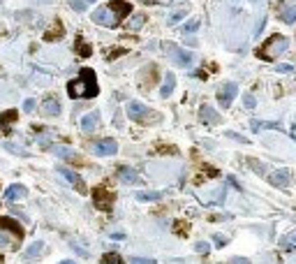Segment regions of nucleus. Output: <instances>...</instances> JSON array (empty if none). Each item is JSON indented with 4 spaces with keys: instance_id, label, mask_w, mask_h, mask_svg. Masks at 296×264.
<instances>
[{
    "instance_id": "1",
    "label": "nucleus",
    "mask_w": 296,
    "mask_h": 264,
    "mask_svg": "<svg viewBox=\"0 0 296 264\" xmlns=\"http://www.w3.org/2000/svg\"><path fill=\"white\" fill-rule=\"evenodd\" d=\"M98 93H99L98 76H95V72L91 68H81L79 76L67 83V95L72 100H88V98H95Z\"/></svg>"
},
{
    "instance_id": "12",
    "label": "nucleus",
    "mask_w": 296,
    "mask_h": 264,
    "mask_svg": "<svg viewBox=\"0 0 296 264\" xmlns=\"http://www.w3.org/2000/svg\"><path fill=\"white\" fill-rule=\"evenodd\" d=\"M199 118H201L206 125H218V123H220V113L215 112L213 107L204 105L201 109H199Z\"/></svg>"
},
{
    "instance_id": "9",
    "label": "nucleus",
    "mask_w": 296,
    "mask_h": 264,
    "mask_svg": "<svg viewBox=\"0 0 296 264\" xmlns=\"http://www.w3.org/2000/svg\"><path fill=\"white\" fill-rule=\"evenodd\" d=\"M167 49H169V51H171V53H174L176 63H178L181 68H190V65H192V61H195V56H192L190 51H185V49H178V46H174V44H169Z\"/></svg>"
},
{
    "instance_id": "37",
    "label": "nucleus",
    "mask_w": 296,
    "mask_h": 264,
    "mask_svg": "<svg viewBox=\"0 0 296 264\" xmlns=\"http://www.w3.org/2000/svg\"><path fill=\"white\" fill-rule=\"evenodd\" d=\"M231 264H250V260H245V257H231Z\"/></svg>"
},
{
    "instance_id": "44",
    "label": "nucleus",
    "mask_w": 296,
    "mask_h": 264,
    "mask_svg": "<svg viewBox=\"0 0 296 264\" xmlns=\"http://www.w3.org/2000/svg\"><path fill=\"white\" fill-rule=\"evenodd\" d=\"M88 2H95V0H88Z\"/></svg>"
},
{
    "instance_id": "19",
    "label": "nucleus",
    "mask_w": 296,
    "mask_h": 264,
    "mask_svg": "<svg viewBox=\"0 0 296 264\" xmlns=\"http://www.w3.org/2000/svg\"><path fill=\"white\" fill-rule=\"evenodd\" d=\"M118 179H121L123 183H139L137 172L130 169V167H121V169H118Z\"/></svg>"
},
{
    "instance_id": "31",
    "label": "nucleus",
    "mask_w": 296,
    "mask_h": 264,
    "mask_svg": "<svg viewBox=\"0 0 296 264\" xmlns=\"http://www.w3.org/2000/svg\"><path fill=\"white\" fill-rule=\"evenodd\" d=\"M69 7H72V9H76V12H84L86 2H84V0H69Z\"/></svg>"
},
{
    "instance_id": "39",
    "label": "nucleus",
    "mask_w": 296,
    "mask_h": 264,
    "mask_svg": "<svg viewBox=\"0 0 296 264\" xmlns=\"http://www.w3.org/2000/svg\"><path fill=\"white\" fill-rule=\"evenodd\" d=\"M215 243H218V246H225V243H227V239H225V236H220V234H215Z\"/></svg>"
},
{
    "instance_id": "13",
    "label": "nucleus",
    "mask_w": 296,
    "mask_h": 264,
    "mask_svg": "<svg viewBox=\"0 0 296 264\" xmlns=\"http://www.w3.org/2000/svg\"><path fill=\"white\" fill-rule=\"evenodd\" d=\"M289 179H292V174H289L287 169H278V172L268 174V183L275 186V188H285V186L289 183Z\"/></svg>"
},
{
    "instance_id": "3",
    "label": "nucleus",
    "mask_w": 296,
    "mask_h": 264,
    "mask_svg": "<svg viewBox=\"0 0 296 264\" xmlns=\"http://www.w3.org/2000/svg\"><path fill=\"white\" fill-rule=\"evenodd\" d=\"M128 116L132 118L134 123H148L153 118V121H158L160 116L155 112H151L146 105H141V102H130L128 105Z\"/></svg>"
},
{
    "instance_id": "15",
    "label": "nucleus",
    "mask_w": 296,
    "mask_h": 264,
    "mask_svg": "<svg viewBox=\"0 0 296 264\" xmlns=\"http://www.w3.org/2000/svg\"><path fill=\"white\" fill-rule=\"evenodd\" d=\"M53 153H56L61 160H67V162H84V160L79 158V155H76L72 149H65V146H56V149H53Z\"/></svg>"
},
{
    "instance_id": "11",
    "label": "nucleus",
    "mask_w": 296,
    "mask_h": 264,
    "mask_svg": "<svg viewBox=\"0 0 296 264\" xmlns=\"http://www.w3.org/2000/svg\"><path fill=\"white\" fill-rule=\"evenodd\" d=\"M0 229H9L16 239H23V227L16 223L14 218H7V216H0Z\"/></svg>"
},
{
    "instance_id": "20",
    "label": "nucleus",
    "mask_w": 296,
    "mask_h": 264,
    "mask_svg": "<svg viewBox=\"0 0 296 264\" xmlns=\"http://www.w3.org/2000/svg\"><path fill=\"white\" fill-rule=\"evenodd\" d=\"M63 35H65V31H63V23L56 21L51 28H49V33H44V39H46V42H53V39H61Z\"/></svg>"
},
{
    "instance_id": "2",
    "label": "nucleus",
    "mask_w": 296,
    "mask_h": 264,
    "mask_svg": "<svg viewBox=\"0 0 296 264\" xmlns=\"http://www.w3.org/2000/svg\"><path fill=\"white\" fill-rule=\"evenodd\" d=\"M287 49V38H282V35H271L268 42H264V46L259 49V58H264V61H273L278 58L282 51Z\"/></svg>"
},
{
    "instance_id": "30",
    "label": "nucleus",
    "mask_w": 296,
    "mask_h": 264,
    "mask_svg": "<svg viewBox=\"0 0 296 264\" xmlns=\"http://www.w3.org/2000/svg\"><path fill=\"white\" fill-rule=\"evenodd\" d=\"M144 21H146V16H144V14H137L134 19H132V23H130V28H132V31H137V28H139V26H141Z\"/></svg>"
},
{
    "instance_id": "4",
    "label": "nucleus",
    "mask_w": 296,
    "mask_h": 264,
    "mask_svg": "<svg viewBox=\"0 0 296 264\" xmlns=\"http://www.w3.org/2000/svg\"><path fill=\"white\" fill-rule=\"evenodd\" d=\"M93 204L99 211H111L114 206V192L106 188H93Z\"/></svg>"
},
{
    "instance_id": "21",
    "label": "nucleus",
    "mask_w": 296,
    "mask_h": 264,
    "mask_svg": "<svg viewBox=\"0 0 296 264\" xmlns=\"http://www.w3.org/2000/svg\"><path fill=\"white\" fill-rule=\"evenodd\" d=\"M16 118H19V112H16V109L2 112V113H0V128H5V130H7V125H9V123H14Z\"/></svg>"
},
{
    "instance_id": "10",
    "label": "nucleus",
    "mask_w": 296,
    "mask_h": 264,
    "mask_svg": "<svg viewBox=\"0 0 296 264\" xmlns=\"http://www.w3.org/2000/svg\"><path fill=\"white\" fill-rule=\"evenodd\" d=\"M58 174H61V176H65V179H67V181L72 183V186H74V188L79 190V192H86V183H84V179H81V176H79L76 172L67 169V167H58Z\"/></svg>"
},
{
    "instance_id": "5",
    "label": "nucleus",
    "mask_w": 296,
    "mask_h": 264,
    "mask_svg": "<svg viewBox=\"0 0 296 264\" xmlns=\"http://www.w3.org/2000/svg\"><path fill=\"white\" fill-rule=\"evenodd\" d=\"M238 95V86L236 83H222V88L218 91V102H220L222 107H231V102H234V98Z\"/></svg>"
},
{
    "instance_id": "16",
    "label": "nucleus",
    "mask_w": 296,
    "mask_h": 264,
    "mask_svg": "<svg viewBox=\"0 0 296 264\" xmlns=\"http://www.w3.org/2000/svg\"><path fill=\"white\" fill-rule=\"evenodd\" d=\"M42 112H44L46 116H58V113H61V102L56 98H46L44 102H42Z\"/></svg>"
},
{
    "instance_id": "23",
    "label": "nucleus",
    "mask_w": 296,
    "mask_h": 264,
    "mask_svg": "<svg viewBox=\"0 0 296 264\" xmlns=\"http://www.w3.org/2000/svg\"><path fill=\"white\" fill-rule=\"evenodd\" d=\"M42 250H44V243H42V241H35L31 248L26 250V255H23V257H26V260H33V257L42 255Z\"/></svg>"
},
{
    "instance_id": "43",
    "label": "nucleus",
    "mask_w": 296,
    "mask_h": 264,
    "mask_svg": "<svg viewBox=\"0 0 296 264\" xmlns=\"http://www.w3.org/2000/svg\"><path fill=\"white\" fill-rule=\"evenodd\" d=\"M292 241H294V243H296V232H294V234H292Z\"/></svg>"
},
{
    "instance_id": "8",
    "label": "nucleus",
    "mask_w": 296,
    "mask_h": 264,
    "mask_svg": "<svg viewBox=\"0 0 296 264\" xmlns=\"http://www.w3.org/2000/svg\"><path fill=\"white\" fill-rule=\"evenodd\" d=\"M116 151H118V144L114 139H102V142L93 144V153L95 155H114Z\"/></svg>"
},
{
    "instance_id": "7",
    "label": "nucleus",
    "mask_w": 296,
    "mask_h": 264,
    "mask_svg": "<svg viewBox=\"0 0 296 264\" xmlns=\"http://www.w3.org/2000/svg\"><path fill=\"white\" fill-rule=\"evenodd\" d=\"M93 21L102 23V26H109V28H116V26H118L116 19L111 16V9H109V7H98V9H95V12H93Z\"/></svg>"
},
{
    "instance_id": "41",
    "label": "nucleus",
    "mask_w": 296,
    "mask_h": 264,
    "mask_svg": "<svg viewBox=\"0 0 296 264\" xmlns=\"http://www.w3.org/2000/svg\"><path fill=\"white\" fill-rule=\"evenodd\" d=\"M292 137L296 139V125H292Z\"/></svg>"
},
{
    "instance_id": "18",
    "label": "nucleus",
    "mask_w": 296,
    "mask_h": 264,
    "mask_svg": "<svg viewBox=\"0 0 296 264\" xmlns=\"http://www.w3.org/2000/svg\"><path fill=\"white\" fill-rule=\"evenodd\" d=\"M174 86H176L174 72H167V76H164V86L160 88V95H162V98H169V95L174 93Z\"/></svg>"
},
{
    "instance_id": "33",
    "label": "nucleus",
    "mask_w": 296,
    "mask_h": 264,
    "mask_svg": "<svg viewBox=\"0 0 296 264\" xmlns=\"http://www.w3.org/2000/svg\"><path fill=\"white\" fill-rule=\"evenodd\" d=\"M195 248H197V253H201V255H206V253L211 250V246H208V243H206V241H199L197 246H195Z\"/></svg>"
},
{
    "instance_id": "29",
    "label": "nucleus",
    "mask_w": 296,
    "mask_h": 264,
    "mask_svg": "<svg viewBox=\"0 0 296 264\" xmlns=\"http://www.w3.org/2000/svg\"><path fill=\"white\" fill-rule=\"evenodd\" d=\"M130 264H158V262L148 260V257H130Z\"/></svg>"
},
{
    "instance_id": "24",
    "label": "nucleus",
    "mask_w": 296,
    "mask_h": 264,
    "mask_svg": "<svg viewBox=\"0 0 296 264\" xmlns=\"http://www.w3.org/2000/svg\"><path fill=\"white\" fill-rule=\"evenodd\" d=\"M160 197H162V192H158V190H151V192H139L137 199H139V202H158Z\"/></svg>"
},
{
    "instance_id": "14",
    "label": "nucleus",
    "mask_w": 296,
    "mask_h": 264,
    "mask_svg": "<svg viewBox=\"0 0 296 264\" xmlns=\"http://www.w3.org/2000/svg\"><path fill=\"white\" fill-rule=\"evenodd\" d=\"M28 195V190L23 188L21 183H14V186H9L7 190H5V199L7 202H16V199H21V197Z\"/></svg>"
},
{
    "instance_id": "36",
    "label": "nucleus",
    "mask_w": 296,
    "mask_h": 264,
    "mask_svg": "<svg viewBox=\"0 0 296 264\" xmlns=\"http://www.w3.org/2000/svg\"><path fill=\"white\" fill-rule=\"evenodd\" d=\"M278 72H282V75H292L294 68H292V65H278Z\"/></svg>"
},
{
    "instance_id": "40",
    "label": "nucleus",
    "mask_w": 296,
    "mask_h": 264,
    "mask_svg": "<svg viewBox=\"0 0 296 264\" xmlns=\"http://www.w3.org/2000/svg\"><path fill=\"white\" fill-rule=\"evenodd\" d=\"M0 243H7V236H5L2 232H0Z\"/></svg>"
},
{
    "instance_id": "26",
    "label": "nucleus",
    "mask_w": 296,
    "mask_h": 264,
    "mask_svg": "<svg viewBox=\"0 0 296 264\" xmlns=\"http://www.w3.org/2000/svg\"><path fill=\"white\" fill-rule=\"evenodd\" d=\"M102 262L104 264H123V260H121L118 253H106V255L102 257Z\"/></svg>"
},
{
    "instance_id": "6",
    "label": "nucleus",
    "mask_w": 296,
    "mask_h": 264,
    "mask_svg": "<svg viewBox=\"0 0 296 264\" xmlns=\"http://www.w3.org/2000/svg\"><path fill=\"white\" fill-rule=\"evenodd\" d=\"M106 7L114 12V19L116 23H121L123 19H128L130 14H132V7H130V2H125V0H111Z\"/></svg>"
},
{
    "instance_id": "27",
    "label": "nucleus",
    "mask_w": 296,
    "mask_h": 264,
    "mask_svg": "<svg viewBox=\"0 0 296 264\" xmlns=\"http://www.w3.org/2000/svg\"><path fill=\"white\" fill-rule=\"evenodd\" d=\"M197 28H199V21H197V19H192V21H188L185 26H183L181 33H183V35H190V33H195Z\"/></svg>"
},
{
    "instance_id": "17",
    "label": "nucleus",
    "mask_w": 296,
    "mask_h": 264,
    "mask_svg": "<svg viewBox=\"0 0 296 264\" xmlns=\"http://www.w3.org/2000/svg\"><path fill=\"white\" fill-rule=\"evenodd\" d=\"M98 121H99V113L98 112L86 113L84 118H81V128H84V132H93V130L98 128Z\"/></svg>"
},
{
    "instance_id": "38",
    "label": "nucleus",
    "mask_w": 296,
    "mask_h": 264,
    "mask_svg": "<svg viewBox=\"0 0 296 264\" xmlns=\"http://www.w3.org/2000/svg\"><path fill=\"white\" fill-rule=\"evenodd\" d=\"M183 14H185V12H176V14H171V19H169V23H176V21H178V19H183Z\"/></svg>"
},
{
    "instance_id": "34",
    "label": "nucleus",
    "mask_w": 296,
    "mask_h": 264,
    "mask_svg": "<svg viewBox=\"0 0 296 264\" xmlns=\"http://www.w3.org/2000/svg\"><path fill=\"white\" fill-rule=\"evenodd\" d=\"M35 105H37V102H35V100H33V98H28V100H26V102H23V112H28V113H31L33 109H35Z\"/></svg>"
},
{
    "instance_id": "28",
    "label": "nucleus",
    "mask_w": 296,
    "mask_h": 264,
    "mask_svg": "<svg viewBox=\"0 0 296 264\" xmlns=\"http://www.w3.org/2000/svg\"><path fill=\"white\" fill-rule=\"evenodd\" d=\"M5 149H7V151H12V153H16V155H23V158H26V155H31V153L26 151V149H19V146H14V144H5Z\"/></svg>"
},
{
    "instance_id": "32",
    "label": "nucleus",
    "mask_w": 296,
    "mask_h": 264,
    "mask_svg": "<svg viewBox=\"0 0 296 264\" xmlns=\"http://www.w3.org/2000/svg\"><path fill=\"white\" fill-rule=\"evenodd\" d=\"M243 102H245V107H248V109H255V107H257V102H255V98H252L250 93H248V95H243Z\"/></svg>"
},
{
    "instance_id": "42",
    "label": "nucleus",
    "mask_w": 296,
    "mask_h": 264,
    "mask_svg": "<svg viewBox=\"0 0 296 264\" xmlns=\"http://www.w3.org/2000/svg\"><path fill=\"white\" fill-rule=\"evenodd\" d=\"M61 264H74V262H72V260H63Z\"/></svg>"
},
{
    "instance_id": "35",
    "label": "nucleus",
    "mask_w": 296,
    "mask_h": 264,
    "mask_svg": "<svg viewBox=\"0 0 296 264\" xmlns=\"http://www.w3.org/2000/svg\"><path fill=\"white\" fill-rule=\"evenodd\" d=\"M248 165L252 167V169H255V172L257 174H264V165H259L257 160H248Z\"/></svg>"
},
{
    "instance_id": "25",
    "label": "nucleus",
    "mask_w": 296,
    "mask_h": 264,
    "mask_svg": "<svg viewBox=\"0 0 296 264\" xmlns=\"http://www.w3.org/2000/svg\"><path fill=\"white\" fill-rule=\"evenodd\" d=\"M280 19L285 23H294L296 21V7H285L282 9V14H280Z\"/></svg>"
},
{
    "instance_id": "22",
    "label": "nucleus",
    "mask_w": 296,
    "mask_h": 264,
    "mask_svg": "<svg viewBox=\"0 0 296 264\" xmlns=\"http://www.w3.org/2000/svg\"><path fill=\"white\" fill-rule=\"evenodd\" d=\"M76 53L81 56V58H88V56H93V46L91 44H86L84 38H76Z\"/></svg>"
}]
</instances>
